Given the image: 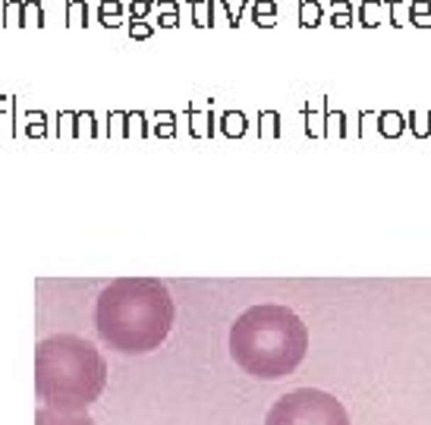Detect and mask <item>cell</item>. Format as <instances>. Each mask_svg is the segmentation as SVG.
<instances>
[{"mask_svg": "<svg viewBox=\"0 0 431 425\" xmlns=\"http://www.w3.org/2000/svg\"><path fill=\"white\" fill-rule=\"evenodd\" d=\"M177 318L167 287L155 277H120L98 293L94 328L116 353L142 356L167 340Z\"/></svg>", "mask_w": 431, "mask_h": 425, "instance_id": "obj_1", "label": "cell"}, {"mask_svg": "<svg viewBox=\"0 0 431 425\" xmlns=\"http://www.w3.org/2000/svg\"><path fill=\"white\" fill-rule=\"evenodd\" d=\"M305 353H309V328L287 306H252L230 328L233 362L255 378L277 381L293 375Z\"/></svg>", "mask_w": 431, "mask_h": 425, "instance_id": "obj_2", "label": "cell"}, {"mask_svg": "<svg viewBox=\"0 0 431 425\" xmlns=\"http://www.w3.org/2000/svg\"><path fill=\"white\" fill-rule=\"evenodd\" d=\"M107 387V362L79 334H50L35 347V391L45 407L85 413Z\"/></svg>", "mask_w": 431, "mask_h": 425, "instance_id": "obj_3", "label": "cell"}, {"mask_svg": "<svg viewBox=\"0 0 431 425\" xmlns=\"http://www.w3.org/2000/svg\"><path fill=\"white\" fill-rule=\"evenodd\" d=\"M265 425H349V413L334 394L299 387L271 403Z\"/></svg>", "mask_w": 431, "mask_h": 425, "instance_id": "obj_4", "label": "cell"}, {"mask_svg": "<svg viewBox=\"0 0 431 425\" xmlns=\"http://www.w3.org/2000/svg\"><path fill=\"white\" fill-rule=\"evenodd\" d=\"M35 425H94L89 413H60V409L41 407L35 413Z\"/></svg>", "mask_w": 431, "mask_h": 425, "instance_id": "obj_5", "label": "cell"}, {"mask_svg": "<svg viewBox=\"0 0 431 425\" xmlns=\"http://www.w3.org/2000/svg\"><path fill=\"white\" fill-rule=\"evenodd\" d=\"M67 13H70V26H85V19H89V6H85V0H70Z\"/></svg>", "mask_w": 431, "mask_h": 425, "instance_id": "obj_6", "label": "cell"}]
</instances>
